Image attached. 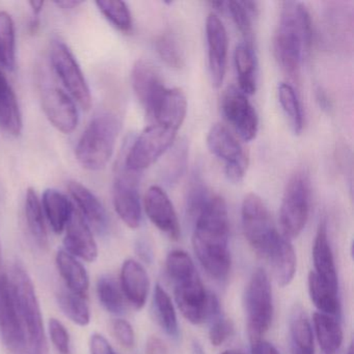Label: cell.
<instances>
[{
	"label": "cell",
	"instance_id": "cell-1",
	"mask_svg": "<svg viewBox=\"0 0 354 354\" xmlns=\"http://www.w3.org/2000/svg\"><path fill=\"white\" fill-rule=\"evenodd\" d=\"M230 221L225 200L211 196L194 219L192 245L198 262L213 279H225L231 269Z\"/></svg>",
	"mask_w": 354,
	"mask_h": 354
},
{
	"label": "cell",
	"instance_id": "cell-2",
	"mask_svg": "<svg viewBox=\"0 0 354 354\" xmlns=\"http://www.w3.org/2000/svg\"><path fill=\"white\" fill-rule=\"evenodd\" d=\"M312 44V19L308 10L298 1L281 5L273 51L279 67L290 77L299 75L304 55Z\"/></svg>",
	"mask_w": 354,
	"mask_h": 354
},
{
	"label": "cell",
	"instance_id": "cell-3",
	"mask_svg": "<svg viewBox=\"0 0 354 354\" xmlns=\"http://www.w3.org/2000/svg\"><path fill=\"white\" fill-rule=\"evenodd\" d=\"M120 131L121 121L115 113H100L95 115L76 146L78 163L91 171L104 169L113 157Z\"/></svg>",
	"mask_w": 354,
	"mask_h": 354
},
{
	"label": "cell",
	"instance_id": "cell-4",
	"mask_svg": "<svg viewBox=\"0 0 354 354\" xmlns=\"http://www.w3.org/2000/svg\"><path fill=\"white\" fill-rule=\"evenodd\" d=\"M10 281L26 333L24 354H48L42 310L32 279L26 268L16 263Z\"/></svg>",
	"mask_w": 354,
	"mask_h": 354
},
{
	"label": "cell",
	"instance_id": "cell-5",
	"mask_svg": "<svg viewBox=\"0 0 354 354\" xmlns=\"http://www.w3.org/2000/svg\"><path fill=\"white\" fill-rule=\"evenodd\" d=\"M244 306L250 342L262 339L273 319L272 289L264 269H256L252 273L246 286Z\"/></svg>",
	"mask_w": 354,
	"mask_h": 354
},
{
	"label": "cell",
	"instance_id": "cell-6",
	"mask_svg": "<svg viewBox=\"0 0 354 354\" xmlns=\"http://www.w3.org/2000/svg\"><path fill=\"white\" fill-rule=\"evenodd\" d=\"M310 187L308 175L297 171L290 178L279 209L281 235L288 240L304 231L310 213Z\"/></svg>",
	"mask_w": 354,
	"mask_h": 354
},
{
	"label": "cell",
	"instance_id": "cell-7",
	"mask_svg": "<svg viewBox=\"0 0 354 354\" xmlns=\"http://www.w3.org/2000/svg\"><path fill=\"white\" fill-rule=\"evenodd\" d=\"M50 62L55 75L69 96L82 109L92 106V94L86 76L69 47L64 41L53 39L50 45Z\"/></svg>",
	"mask_w": 354,
	"mask_h": 354
},
{
	"label": "cell",
	"instance_id": "cell-8",
	"mask_svg": "<svg viewBox=\"0 0 354 354\" xmlns=\"http://www.w3.org/2000/svg\"><path fill=\"white\" fill-rule=\"evenodd\" d=\"M175 283V300L181 314L192 324H202L219 314V302L203 285L198 272Z\"/></svg>",
	"mask_w": 354,
	"mask_h": 354
},
{
	"label": "cell",
	"instance_id": "cell-9",
	"mask_svg": "<svg viewBox=\"0 0 354 354\" xmlns=\"http://www.w3.org/2000/svg\"><path fill=\"white\" fill-rule=\"evenodd\" d=\"M177 131L165 126H149L134 140L128 150L123 165L129 171L142 173L154 165L175 142Z\"/></svg>",
	"mask_w": 354,
	"mask_h": 354
},
{
	"label": "cell",
	"instance_id": "cell-10",
	"mask_svg": "<svg viewBox=\"0 0 354 354\" xmlns=\"http://www.w3.org/2000/svg\"><path fill=\"white\" fill-rule=\"evenodd\" d=\"M241 217L246 240L257 254L264 257L279 232L262 198L256 194H248L242 203Z\"/></svg>",
	"mask_w": 354,
	"mask_h": 354
},
{
	"label": "cell",
	"instance_id": "cell-11",
	"mask_svg": "<svg viewBox=\"0 0 354 354\" xmlns=\"http://www.w3.org/2000/svg\"><path fill=\"white\" fill-rule=\"evenodd\" d=\"M140 173L129 171L122 163L115 176L113 185V203L115 212L130 229H138L142 223Z\"/></svg>",
	"mask_w": 354,
	"mask_h": 354
},
{
	"label": "cell",
	"instance_id": "cell-12",
	"mask_svg": "<svg viewBox=\"0 0 354 354\" xmlns=\"http://www.w3.org/2000/svg\"><path fill=\"white\" fill-rule=\"evenodd\" d=\"M0 335L13 354H24L26 333L8 275L0 274Z\"/></svg>",
	"mask_w": 354,
	"mask_h": 354
},
{
	"label": "cell",
	"instance_id": "cell-13",
	"mask_svg": "<svg viewBox=\"0 0 354 354\" xmlns=\"http://www.w3.org/2000/svg\"><path fill=\"white\" fill-rule=\"evenodd\" d=\"M221 111L242 140L250 142L256 138L259 130L258 115L248 96L239 88H227L221 101Z\"/></svg>",
	"mask_w": 354,
	"mask_h": 354
},
{
	"label": "cell",
	"instance_id": "cell-14",
	"mask_svg": "<svg viewBox=\"0 0 354 354\" xmlns=\"http://www.w3.org/2000/svg\"><path fill=\"white\" fill-rule=\"evenodd\" d=\"M43 111L53 127L64 134H70L78 125V109L75 101L67 92L55 86H45L41 94Z\"/></svg>",
	"mask_w": 354,
	"mask_h": 354
},
{
	"label": "cell",
	"instance_id": "cell-15",
	"mask_svg": "<svg viewBox=\"0 0 354 354\" xmlns=\"http://www.w3.org/2000/svg\"><path fill=\"white\" fill-rule=\"evenodd\" d=\"M131 82L138 101L151 119L167 90L160 73L151 62L140 59L132 68Z\"/></svg>",
	"mask_w": 354,
	"mask_h": 354
},
{
	"label": "cell",
	"instance_id": "cell-16",
	"mask_svg": "<svg viewBox=\"0 0 354 354\" xmlns=\"http://www.w3.org/2000/svg\"><path fill=\"white\" fill-rule=\"evenodd\" d=\"M207 45H208L209 70L214 88H221L227 71V30L218 16L210 13L206 20Z\"/></svg>",
	"mask_w": 354,
	"mask_h": 354
},
{
	"label": "cell",
	"instance_id": "cell-17",
	"mask_svg": "<svg viewBox=\"0 0 354 354\" xmlns=\"http://www.w3.org/2000/svg\"><path fill=\"white\" fill-rule=\"evenodd\" d=\"M145 211L151 223L171 239L181 235L179 219L167 192L159 186H151L145 196Z\"/></svg>",
	"mask_w": 354,
	"mask_h": 354
},
{
	"label": "cell",
	"instance_id": "cell-18",
	"mask_svg": "<svg viewBox=\"0 0 354 354\" xmlns=\"http://www.w3.org/2000/svg\"><path fill=\"white\" fill-rule=\"evenodd\" d=\"M65 250L75 258L94 262L98 258V245L88 223L74 206L73 212L65 229Z\"/></svg>",
	"mask_w": 354,
	"mask_h": 354
},
{
	"label": "cell",
	"instance_id": "cell-19",
	"mask_svg": "<svg viewBox=\"0 0 354 354\" xmlns=\"http://www.w3.org/2000/svg\"><path fill=\"white\" fill-rule=\"evenodd\" d=\"M68 189L84 221L99 233H105L109 230V215L96 194L77 181L70 182Z\"/></svg>",
	"mask_w": 354,
	"mask_h": 354
},
{
	"label": "cell",
	"instance_id": "cell-20",
	"mask_svg": "<svg viewBox=\"0 0 354 354\" xmlns=\"http://www.w3.org/2000/svg\"><path fill=\"white\" fill-rule=\"evenodd\" d=\"M263 258L270 263L277 283L281 287L289 286L296 272V254L290 240L277 233Z\"/></svg>",
	"mask_w": 354,
	"mask_h": 354
},
{
	"label": "cell",
	"instance_id": "cell-21",
	"mask_svg": "<svg viewBox=\"0 0 354 354\" xmlns=\"http://www.w3.org/2000/svg\"><path fill=\"white\" fill-rule=\"evenodd\" d=\"M121 287L123 295L136 308H144L148 299L150 281L142 264L133 259H128L121 269Z\"/></svg>",
	"mask_w": 354,
	"mask_h": 354
},
{
	"label": "cell",
	"instance_id": "cell-22",
	"mask_svg": "<svg viewBox=\"0 0 354 354\" xmlns=\"http://www.w3.org/2000/svg\"><path fill=\"white\" fill-rule=\"evenodd\" d=\"M313 261H314L315 273L323 281H326L333 289L339 290L337 269H335V258L333 250L329 243L327 233L326 221L319 223L314 245H313Z\"/></svg>",
	"mask_w": 354,
	"mask_h": 354
},
{
	"label": "cell",
	"instance_id": "cell-23",
	"mask_svg": "<svg viewBox=\"0 0 354 354\" xmlns=\"http://www.w3.org/2000/svg\"><path fill=\"white\" fill-rule=\"evenodd\" d=\"M187 113V100L180 88H167L151 120L178 132Z\"/></svg>",
	"mask_w": 354,
	"mask_h": 354
},
{
	"label": "cell",
	"instance_id": "cell-24",
	"mask_svg": "<svg viewBox=\"0 0 354 354\" xmlns=\"http://www.w3.org/2000/svg\"><path fill=\"white\" fill-rule=\"evenodd\" d=\"M207 146L215 157L225 161V165L248 159L237 138L221 124H215L211 127L207 136Z\"/></svg>",
	"mask_w": 354,
	"mask_h": 354
},
{
	"label": "cell",
	"instance_id": "cell-25",
	"mask_svg": "<svg viewBox=\"0 0 354 354\" xmlns=\"http://www.w3.org/2000/svg\"><path fill=\"white\" fill-rule=\"evenodd\" d=\"M24 128L17 96L0 69V129L11 136H19Z\"/></svg>",
	"mask_w": 354,
	"mask_h": 354
},
{
	"label": "cell",
	"instance_id": "cell-26",
	"mask_svg": "<svg viewBox=\"0 0 354 354\" xmlns=\"http://www.w3.org/2000/svg\"><path fill=\"white\" fill-rule=\"evenodd\" d=\"M55 264L68 290L86 299L90 289V277L82 263L65 250H62L55 257Z\"/></svg>",
	"mask_w": 354,
	"mask_h": 354
},
{
	"label": "cell",
	"instance_id": "cell-27",
	"mask_svg": "<svg viewBox=\"0 0 354 354\" xmlns=\"http://www.w3.org/2000/svg\"><path fill=\"white\" fill-rule=\"evenodd\" d=\"M41 204L53 231L55 234L63 233L74 210L71 201L59 190L48 188L43 194Z\"/></svg>",
	"mask_w": 354,
	"mask_h": 354
},
{
	"label": "cell",
	"instance_id": "cell-28",
	"mask_svg": "<svg viewBox=\"0 0 354 354\" xmlns=\"http://www.w3.org/2000/svg\"><path fill=\"white\" fill-rule=\"evenodd\" d=\"M24 213H26L28 231L37 245L42 250L48 248V233H47L44 212H43L40 198L34 188H28L26 190Z\"/></svg>",
	"mask_w": 354,
	"mask_h": 354
},
{
	"label": "cell",
	"instance_id": "cell-29",
	"mask_svg": "<svg viewBox=\"0 0 354 354\" xmlns=\"http://www.w3.org/2000/svg\"><path fill=\"white\" fill-rule=\"evenodd\" d=\"M234 59L238 74V88L246 96L254 95L257 91V61L254 48L245 43H240L236 47Z\"/></svg>",
	"mask_w": 354,
	"mask_h": 354
},
{
	"label": "cell",
	"instance_id": "cell-30",
	"mask_svg": "<svg viewBox=\"0 0 354 354\" xmlns=\"http://www.w3.org/2000/svg\"><path fill=\"white\" fill-rule=\"evenodd\" d=\"M339 290L333 289L330 285L323 281L314 271L308 274V293L314 306L319 313L335 317L341 312V304L337 297Z\"/></svg>",
	"mask_w": 354,
	"mask_h": 354
},
{
	"label": "cell",
	"instance_id": "cell-31",
	"mask_svg": "<svg viewBox=\"0 0 354 354\" xmlns=\"http://www.w3.org/2000/svg\"><path fill=\"white\" fill-rule=\"evenodd\" d=\"M315 333L319 345L325 354H335L343 343V330L333 317L322 313L313 315Z\"/></svg>",
	"mask_w": 354,
	"mask_h": 354
},
{
	"label": "cell",
	"instance_id": "cell-32",
	"mask_svg": "<svg viewBox=\"0 0 354 354\" xmlns=\"http://www.w3.org/2000/svg\"><path fill=\"white\" fill-rule=\"evenodd\" d=\"M292 354H314L313 329L304 310L296 308L290 320Z\"/></svg>",
	"mask_w": 354,
	"mask_h": 354
},
{
	"label": "cell",
	"instance_id": "cell-33",
	"mask_svg": "<svg viewBox=\"0 0 354 354\" xmlns=\"http://www.w3.org/2000/svg\"><path fill=\"white\" fill-rule=\"evenodd\" d=\"M16 59L15 24L8 12L0 11V67L14 71Z\"/></svg>",
	"mask_w": 354,
	"mask_h": 354
},
{
	"label": "cell",
	"instance_id": "cell-34",
	"mask_svg": "<svg viewBox=\"0 0 354 354\" xmlns=\"http://www.w3.org/2000/svg\"><path fill=\"white\" fill-rule=\"evenodd\" d=\"M227 10L231 14L236 28L243 37L244 42L254 48L252 18L259 14L258 3L254 1H227Z\"/></svg>",
	"mask_w": 354,
	"mask_h": 354
},
{
	"label": "cell",
	"instance_id": "cell-35",
	"mask_svg": "<svg viewBox=\"0 0 354 354\" xmlns=\"http://www.w3.org/2000/svg\"><path fill=\"white\" fill-rule=\"evenodd\" d=\"M155 316L163 330L169 337H177L179 335V324H178L177 313L171 298L160 285H156L153 297Z\"/></svg>",
	"mask_w": 354,
	"mask_h": 354
},
{
	"label": "cell",
	"instance_id": "cell-36",
	"mask_svg": "<svg viewBox=\"0 0 354 354\" xmlns=\"http://www.w3.org/2000/svg\"><path fill=\"white\" fill-rule=\"evenodd\" d=\"M97 296L103 308L113 315L123 314L125 310L123 292L113 277L102 275L96 285Z\"/></svg>",
	"mask_w": 354,
	"mask_h": 354
},
{
	"label": "cell",
	"instance_id": "cell-37",
	"mask_svg": "<svg viewBox=\"0 0 354 354\" xmlns=\"http://www.w3.org/2000/svg\"><path fill=\"white\" fill-rule=\"evenodd\" d=\"M57 302L64 314L75 324L86 326L91 322V310L86 298L72 293L69 290H61L57 294Z\"/></svg>",
	"mask_w": 354,
	"mask_h": 354
},
{
	"label": "cell",
	"instance_id": "cell-38",
	"mask_svg": "<svg viewBox=\"0 0 354 354\" xmlns=\"http://www.w3.org/2000/svg\"><path fill=\"white\" fill-rule=\"evenodd\" d=\"M277 93L279 103L287 117L292 131L295 134L301 133L304 129V113L295 90L290 84H281Z\"/></svg>",
	"mask_w": 354,
	"mask_h": 354
},
{
	"label": "cell",
	"instance_id": "cell-39",
	"mask_svg": "<svg viewBox=\"0 0 354 354\" xmlns=\"http://www.w3.org/2000/svg\"><path fill=\"white\" fill-rule=\"evenodd\" d=\"M163 165L162 177L167 184L176 183L185 171L187 165L188 147L185 140L174 142Z\"/></svg>",
	"mask_w": 354,
	"mask_h": 354
},
{
	"label": "cell",
	"instance_id": "cell-40",
	"mask_svg": "<svg viewBox=\"0 0 354 354\" xmlns=\"http://www.w3.org/2000/svg\"><path fill=\"white\" fill-rule=\"evenodd\" d=\"M96 6L117 30L123 32H131L132 16L127 3L120 0H99L96 1Z\"/></svg>",
	"mask_w": 354,
	"mask_h": 354
},
{
	"label": "cell",
	"instance_id": "cell-41",
	"mask_svg": "<svg viewBox=\"0 0 354 354\" xmlns=\"http://www.w3.org/2000/svg\"><path fill=\"white\" fill-rule=\"evenodd\" d=\"M165 266H167V275L173 283L192 277L196 273L194 261L184 250H176L169 252Z\"/></svg>",
	"mask_w": 354,
	"mask_h": 354
},
{
	"label": "cell",
	"instance_id": "cell-42",
	"mask_svg": "<svg viewBox=\"0 0 354 354\" xmlns=\"http://www.w3.org/2000/svg\"><path fill=\"white\" fill-rule=\"evenodd\" d=\"M156 50L161 59L169 67L179 69L183 66V51L180 47L178 39L171 32H165L158 37Z\"/></svg>",
	"mask_w": 354,
	"mask_h": 354
},
{
	"label": "cell",
	"instance_id": "cell-43",
	"mask_svg": "<svg viewBox=\"0 0 354 354\" xmlns=\"http://www.w3.org/2000/svg\"><path fill=\"white\" fill-rule=\"evenodd\" d=\"M210 196L200 176H194L187 192V213L189 216L196 219Z\"/></svg>",
	"mask_w": 354,
	"mask_h": 354
},
{
	"label": "cell",
	"instance_id": "cell-44",
	"mask_svg": "<svg viewBox=\"0 0 354 354\" xmlns=\"http://www.w3.org/2000/svg\"><path fill=\"white\" fill-rule=\"evenodd\" d=\"M48 331L51 342L59 354H72L71 337L69 331L61 321L55 318L50 319Z\"/></svg>",
	"mask_w": 354,
	"mask_h": 354
},
{
	"label": "cell",
	"instance_id": "cell-45",
	"mask_svg": "<svg viewBox=\"0 0 354 354\" xmlns=\"http://www.w3.org/2000/svg\"><path fill=\"white\" fill-rule=\"evenodd\" d=\"M233 331L234 326L231 321L225 318H217L209 331L211 344L216 347L223 345L233 335Z\"/></svg>",
	"mask_w": 354,
	"mask_h": 354
},
{
	"label": "cell",
	"instance_id": "cell-46",
	"mask_svg": "<svg viewBox=\"0 0 354 354\" xmlns=\"http://www.w3.org/2000/svg\"><path fill=\"white\" fill-rule=\"evenodd\" d=\"M113 335L122 346L125 348H132L136 344V333L133 327L124 319H115L111 323Z\"/></svg>",
	"mask_w": 354,
	"mask_h": 354
},
{
	"label": "cell",
	"instance_id": "cell-47",
	"mask_svg": "<svg viewBox=\"0 0 354 354\" xmlns=\"http://www.w3.org/2000/svg\"><path fill=\"white\" fill-rule=\"evenodd\" d=\"M91 354H118L106 337L100 333H94L90 339Z\"/></svg>",
	"mask_w": 354,
	"mask_h": 354
},
{
	"label": "cell",
	"instance_id": "cell-48",
	"mask_svg": "<svg viewBox=\"0 0 354 354\" xmlns=\"http://www.w3.org/2000/svg\"><path fill=\"white\" fill-rule=\"evenodd\" d=\"M146 354H169V348L158 337H151L147 342Z\"/></svg>",
	"mask_w": 354,
	"mask_h": 354
},
{
	"label": "cell",
	"instance_id": "cell-49",
	"mask_svg": "<svg viewBox=\"0 0 354 354\" xmlns=\"http://www.w3.org/2000/svg\"><path fill=\"white\" fill-rule=\"evenodd\" d=\"M250 343H252V354H279L274 346L265 339H257Z\"/></svg>",
	"mask_w": 354,
	"mask_h": 354
},
{
	"label": "cell",
	"instance_id": "cell-50",
	"mask_svg": "<svg viewBox=\"0 0 354 354\" xmlns=\"http://www.w3.org/2000/svg\"><path fill=\"white\" fill-rule=\"evenodd\" d=\"M55 6L61 8L62 10L65 11H71V10L77 9L80 6H82V1H78V0H59V1H55Z\"/></svg>",
	"mask_w": 354,
	"mask_h": 354
},
{
	"label": "cell",
	"instance_id": "cell-51",
	"mask_svg": "<svg viewBox=\"0 0 354 354\" xmlns=\"http://www.w3.org/2000/svg\"><path fill=\"white\" fill-rule=\"evenodd\" d=\"M136 252H138V256L144 260H150L151 250L148 248V244L145 241L138 242L136 244Z\"/></svg>",
	"mask_w": 354,
	"mask_h": 354
},
{
	"label": "cell",
	"instance_id": "cell-52",
	"mask_svg": "<svg viewBox=\"0 0 354 354\" xmlns=\"http://www.w3.org/2000/svg\"><path fill=\"white\" fill-rule=\"evenodd\" d=\"M30 10H32V17L40 18L41 13H42L43 8H44V1H30Z\"/></svg>",
	"mask_w": 354,
	"mask_h": 354
},
{
	"label": "cell",
	"instance_id": "cell-53",
	"mask_svg": "<svg viewBox=\"0 0 354 354\" xmlns=\"http://www.w3.org/2000/svg\"><path fill=\"white\" fill-rule=\"evenodd\" d=\"M318 101L320 102V106H322L323 109H328L330 107V103H329L326 95L323 94V93L319 92Z\"/></svg>",
	"mask_w": 354,
	"mask_h": 354
},
{
	"label": "cell",
	"instance_id": "cell-54",
	"mask_svg": "<svg viewBox=\"0 0 354 354\" xmlns=\"http://www.w3.org/2000/svg\"><path fill=\"white\" fill-rule=\"evenodd\" d=\"M221 354H243L242 352L238 351V350H225Z\"/></svg>",
	"mask_w": 354,
	"mask_h": 354
},
{
	"label": "cell",
	"instance_id": "cell-55",
	"mask_svg": "<svg viewBox=\"0 0 354 354\" xmlns=\"http://www.w3.org/2000/svg\"><path fill=\"white\" fill-rule=\"evenodd\" d=\"M3 264V250H1V243H0V266Z\"/></svg>",
	"mask_w": 354,
	"mask_h": 354
},
{
	"label": "cell",
	"instance_id": "cell-56",
	"mask_svg": "<svg viewBox=\"0 0 354 354\" xmlns=\"http://www.w3.org/2000/svg\"><path fill=\"white\" fill-rule=\"evenodd\" d=\"M346 354H353V346L350 345L349 348H348L347 352Z\"/></svg>",
	"mask_w": 354,
	"mask_h": 354
}]
</instances>
